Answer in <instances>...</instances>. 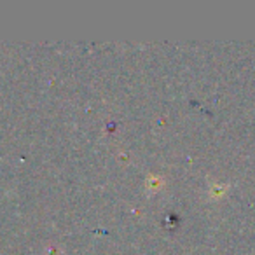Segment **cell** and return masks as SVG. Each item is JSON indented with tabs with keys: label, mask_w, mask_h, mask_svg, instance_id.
<instances>
[{
	"label": "cell",
	"mask_w": 255,
	"mask_h": 255,
	"mask_svg": "<svg viewBox=\"0 0 255 255\" xmlns=\"http://www.w3.org/2000/svg\"><path fill=\"white\" fill-rule=\"evenodd\" d=\"M227 189H229L227 184H213L212 189H210V196H212V198H222L227 192Z\"/></svg>",
	"instance_id": "cell-1"
}]
</instances>
